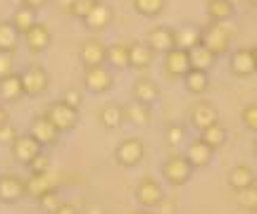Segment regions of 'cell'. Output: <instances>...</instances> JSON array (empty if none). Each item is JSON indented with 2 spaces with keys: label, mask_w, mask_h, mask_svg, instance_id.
<instances>
[{
  "label": "cell",
  "mask_w": 257,
  "mask_h": 214,
  "mask_svg": "<svg viewBox=\"0 0 257 214\" xmlns=\"http://www.w3.org/2000/svg\"><path fill=\"white\" fill-rule=\"evenodd\" d=\"M231 41H233V31H231L226 24H217V22H210L207 27H202V36L200 43L210 53H214L217 57L226 55L231 50Z\"/></svg>",
  "instance_id": "obj_1"
},
{
  "label": "cell",
  "mask_w": 257,
  "mask_h": 214,
  "mask_svg": "<svg viewBox=\"0 0 257 214\" xmlns=\"http://www.w3.org/2000/svg\"><path fill=\"white\" fill-rule=\"evenodd\" d=\"M193 171H195V167L188 162L186 155H172V157H167L165 164H162V178L174 188L186 186L193 178Z\"/></svg>",
  "instance_id": "obj_2"
},
{
  "label": "cell",
  "mask_w": 257,
  "mask_h": 214,
  "mask_svg": "<svg viewBox=\"0 0 257 214\" xmlns=\"http://www.w3.org/2000/svg\"><path fill=\"white\" fill-rule=\"evenodd\" d=\"M43 114H46L48 119L53 121L62 133L74 131L76 126H79V119H81V117H79V110H76V107H69L64 100H55V103H50Z\"/></svg>",
  "instance_id": "obj_3"
},
{
  "label": "cell",
  "mask_w": 257,
  "mask_h": 214,
  "mask_svg": "<svg viewBox=\"0 0 257 214\" xmlns=\"http://www.w3.org/2000/svg\"><path fill=\"white\" fill-rule=\"evenodd\" d=\"M134 197H136V202L143 207V209H157L160 202L165 200V190H162V186H160V181H157V178L143 176L136 183Z\"/></svg>",
  "instance_id": "obj_4"
},
{
  "label": "cell",
  "mask_w": 257,
  "mask_h": 214,
  "mask_svg": "<svg viewBox=\"0 0 257 214\" xmlns=\"http://www.w3.org/2000/svg\"><path fill=\"white\" fill-rule=\"evenodd\" d=\"M22 84H24V95L29 98H38V95H43L48 91V86H50V74H48V69L43 65H29L24 72H22Z\"/></svg>",
  "instance_id": "obj_5"
},
{
  "label": "cell",
  "mask_w": 257,
  "mask_h": 214,
  "mask_svg": "<svg viewBox=\"0 0 257 214\" xmlns=\"http://www.w3.org/2000/svg\"><path fill=\"white\" fill-rule=\"evenodd\" d=\"M83 86H86L88 93L102 95V93H107V91H112V86H114V74L110 72L107 65L88 67V69H83Z\"/></svg>",
  "instance_id": "obj_6"
},
{
  "label": "cell",
  "mask_w": 257,
  "mask_h": 214,
  "mask_svg": "<svg viewBox=\"0 0 257 214\" xmlns=\"http://www.w3.org/2000/svg\"><path fill=\"white\" fill-rule=\"evenodd\" d=\"M143 157H146V145H143V140L141 138H126L121 140L119 145L114 148V159H117V164L119 167H138L141 162H143Z\"/></svg>",
  "instance_id": "obj_7"
},
{
  "label": "cell",
  "mask_w": 257,
  "mask_h": 214,
  "mask_svg": "<svg viewBox=\"0 0 257 214\" xmlns=\"http://www.w3.org/2000/svg\"><path fill=\"white\" fill-rule=\"evenodd\" d=\"M10 152H12V159H15L17 164L29 167V164L43 152V145H41L31 133H24V136H17V140L10 145Z\"/></svg>",
  "instance_id": "obj_8"
},
{
  "label": "cell",
  "mask_w": 257,
  "mask_h": 214,
  "mask_svg": "<svg viewBox=\"0 0 257 214\" xmlns=\"http://www.w3.org/2000/svg\"><path fill=\"white\" fill-rule=\"evenodd\" d=\"M162 69H165L167 76L172 79H184L188 72H191V53L184 50V48H172L169 53L162 55Z\"/></svg>",
  "instance_id": "obj_9"
},
{
  "label": "cell",
  "mask_w": 257,
  "mask_h": 214,
  "mask_svg": "<svg viewBox=\"0 0 257 214\" xmlns=\"http://www.w3.org/2000/svg\"><path fill=\"white\" fill-rule=\"evenodd\" d=\"M27 197V181L17 174H3L0 176V202L3 205H17Z\"/></svg>",
  "instance_id": "obj_10"
},
{
  "label": "cell",
  "mask_w": 257,
  "mask_h": 214,
  "mask_svg": "<svg viewBox=\"0 0 257 214\" xmlns=\"http://www.w3.org/2000/svg\"><path fill=\"white\" fill-rule=\"evenodd\" d=\"M29 133H31L43 148H53V145H57V140H60V133H62V131L57 129L46 114H36V117L31 119V129H29Z\"/></svg>",
  "instance_id": "obj_11"
},
{
  "label": "cell",
  "mask_w": 257,
  "mask_h": 214,
  "mask_svg": "<svg viewBox=\"0 0 257 214\" xmlns=\"http://www.w3.org/2000/svg\"><path fill=\"white\" fill-rule=\"evenodd\" d=\"M79 60H81L83 69L98 65H107V46L102 43L100 38H88L83 41L79 48Z\"/></svg>",
  "instance_id": "obj_12"
},
{
  "label": "cell",
  "mask_w": 257,
  "mask_h": 214,
  "mask_svg": "<svg viewBox=\"0 0 257 214\" xmlns=\"http://www.w3.org/2000/svg\"><path fill=\"white\" fill-rule=\"evenodd\" d=\"M229 65H231V74L238 76V79H248L257 72V62L255 55H252V48H238L233 50L229 57Z\"/></svg>",
  "instance_id": "obj_13"
},
{
  "label": "cell",
  "mask_w": 257,
  "mask_h": 214,
  "mask_svg": "<svg viewBox=\"0 0 257 214\" xmlns=\"http://www.w3.org/2000/svg\"><path fill=\"white\" fill-rule=\"evenodd\" d=\"M188 121H191V126L195 131H205L207 126H212V124L219 121V112H217V107H214L212 103L200 100V103L193 105L191 114H188Z\"/></svg>",
  "instance_id": "obj_14"
},
{
  "label": "cell",
  "mask_w": 257,
  "mask_h": 214,
  "mask_svg": "<svg viewBox=\"0 0 257 214\" xmlns=\"http://www.w3.org/2000/svg\"><path fill=\"white\" fill-rule=\"evenodd\" d=\"M24 46H27L29 53H46L48 48H50V43H53V34H50V29H48V24H43V22H38L34 29H29L27 34H24Z\"/></svg>",
  "instance_id": "obj_15"
},
{
  "label": "cell",
  "mask_w": 257,
  "mask_h": 214,
  "mask_svg": "<svg viewBox=\"0 0 257 214\" xmlns=\"http://www.w3.org/2000/svg\"><path fill=\"white\" fill-rule=\"evenodd\" d=\"M186 157H188V162H191L195 169H205L212 164V155H214V150L205 143V140L198 136V138H193L186 143Z\"/></svg>",
  "instance_id": "obj_16"
},
{
  "label": "cell",
  "mask_w": 257,
  "mask_h": 214,
  "mask_svg": "<svg viewBox=\"0 0 257 214\" xmlns=\"http://www.w3.org/2000/svg\"><path fill=\"white\" fill-rule=\"evenodd\" d=\"M157 53L148 46L146 41H136V43H128V67L143 72L148 67H153Z\"/></svg>",
  "instance_id": "obj_17"
},
{
  "label": "cell",
  "mask_w": 257,
  "mask_h": 214,
  "mask_svg": "<svg viewBox=\"0 0 257 214\" xmlns=\"http://www.w3.org/2000/svg\"><path fill=\"white\" fill-rule=\"evenodd\" d=\"M146 43L155 53H169L172 48H176V38H174V29L172 27H165V24H160V27L155 29H150L148 31V38H146Z\"/></svg>",
  "instance_id": "obj_18"
},
{
  "label": "cell",
  "mask_w": 257,
  "mask_h": 214,
  "mask_svg": "<svg viewBox=\"0 0 257 214\" xmlns=\"http://www.w3.org/2000/svg\"><path fill=\"white\" fill-rule=\"evenodd\" d=\"M131 98L141 105H155L160 100V86L150 79V76H141L134 81V88H131Z\"/></svg>",
  "instance_id": "obj_19"
},
{
  "label": "cell",
  "mask_w": 257,
  "mask_h": 214,
  "mask_svg": "<svg viewBox=\"0 0 257 214\" xmlns=\"http://www.w3.org/2000/svg\"><path fill=\"white\" fill-rule=\"evenodd\" d=\"M112 22H114V10H112V5L102 3V0L93 8L91 15L83 19L86 29H91V31H105V29L112 27Z\"/></svg>",
  "instance_id": "obj_20"
},
{
  "label": "cell",
  "mask_w": 257,
  "mask_h": 214,
  "mask_svg": "<svg viewBox=\"0 0 257 214\" xmlns=\"http://www.w3.org/2000/svg\"><path fill=\"white\" fill-rule=\"evenodd\" d=\"M24 95V84H22V74L12 72L10 76L0 79V100L5 103H17Z\"/></svg>",
  "instance_id": "obj_21"
},
{
  "label": "cell",
  "mask_w": 257,
  "mask_h": 214,
  "mask_svg": "<svg viewBox=\"0 0 257 214\" xmlns=\"http://www.w3.org/2000/svg\"><path fill=\"white\" fill-rule=\"evenodd\" d=\"M255 178H257V174L248 167V164H238V167H233L229 171V188L233 193L245 190V188L255 186Z\"/></svg>",
  "instance_id": "obj_22"
},
{
  "label": "cell",
  "mask_w": 257,
  "mask_h": 214,
  "mask_svg": "<svg viewBox=\"0 0 257 214\" xmlns=\"http://www.w3.org/2000/svg\"><path fill=\"white\" fill-rule=\"evenodd\" d=\"M200 36L202 29L195 24H181L179 29H174L176 48H184V50H193L195 46H200Z\"/></svg>",
  "instance_id": "obj_23"
},
{
  "label": "cell",
  "mask_w": 257,
  "mask_h": 214,
  "mask_svg": "<svg viewBox=\"0 0 257 214\" xmlns=\"http://www.w3.org/2000/svg\"><path fill=\"white\" fill-rule=\"evenodd\" d=\"M98 119H100V126L105 131H117L121 126V121H124V107H121V105H117V103L102 105Z\"/></svg>",
  "instance_id": "obj_24"
},
{
  "label": "cell",
  "mask_w": 257,
  "mask_h": 214,
  "mask_svg": "<svg viewBox=\"0 0 257 214\" xmlns=\"http://www.w3.org/2000/svg\"><path fill=\"white\" fill-rule=\"evenodd\" d=\"M184 88L191 95H205L210 91V72L191 69V72L184 76Z\"/></svg>",
  "instance_id": "obj_25"
},
{
  "label": "cell",
  "mask_w": 257,
  "mask_h": 214,
  "mask_svg": "<svg viewBox=\"0 0 257 214\" xmlns=\"http://www.w3.org/2000/svg\"><path fill=\"white\" fill-rule=\"evenodd\" d=\"M150 107L141 105L136 100H131L128 105H124V121L134 124V126H150Z\"/></svg>",
  "instance_id": "obj_26"
},
{
  "label": "cell",
  "mask_w": 257,
  "mask_h": 214,
  "mask_svg": "<svg viewBox=\"0 0 257 214\" xmlns=\"http://www.w3.org/2000/svg\"><path fill=\"white\" fill-rule=\"evenodd\" d=\"M233 12H236V3H231V0H207V17H210V22L224 24L226 19L233 17Z\"/></svg>",
  "instance_id": "obj_27"
},
{
  "label": "cell",
  "mask_w": 257,
  "mask_h": 214,
  "mask_svg": "<svg viewBox=\"0 0 257 214\" xmlns=\"http://www.w3.org/2000/svg\"><path fill=\"white\" fill-rule=\"evenodd\" d=\"M200 138L205 140L212 150H219V148L226 145V140H229V131H226V126H224L221 121H217V124L207 126L205 131H200Z\"/></svg>",
  "instance_id": "obj_28"
},
{
  "label": "cell",
  "mask_w": 257,
  "mask_h": 214,
  "mask_svg": "<svg viewBox=\"0 0 257 214\" xmlns=\"http://www.w3.org/2000/svg\"><path fill=\"white\" fill-rule=\"evenodd\" d=\"M38 10L34 8H27V5H19L17 12H15V17H12V24H15V29H17L19 34L24 36L29 29H34L38 24V17H36Z\"/></svg>",
  "instance_id": "obj_29"
},
{
  "label": "cell",
  "mask_w": 257,
  "mask_h": 214,
  "mask_svg": "<svg viewBox=\"0 0 257 214\" xmlns=\"http://www.w3.org/2000/svg\"><path fill=\"white\" fill-rule=\"evenodd\" d=\"M53 188H55V183L50 181L48 174H31V176L27 178V195L34 197V200H38L41 195H46L48 190H53Z\"/></svg>",
  "instance_id": "obj_30"
},
{
  "label": "cell",
  "mask_w": 257,
  "mask_h": 214,
  "mask_svg": "<svg viewBox=\"0 0 257 214\" xmlns=\"http://www.w3.org/2000/svg\"><path fill=\"white\" fill-rule=\"evenodd\" d=\"M191 53V67L193 69H200V72H210L212 67H214V62H217V55L214 53H210L207 48L202 46H195L193 50H188Z\"/></svg>",
  "instance_id": "obj_31"
},
{
  "label": "cell",
  "mask_w": 257,
  "mask_h": 214,
  "mask_svg": "<svg viewBox=\"0 0 257 214\" xmlns=\"http://www.w3.org/2000/svg\"><path fill=\"white\" fill-rule=\"evenodd\" d=\"M19 38H22V34L15 29L12 19H10V22H5V19H3V22H0V50L15 53V50H17Z\"/></svg>",
  "instance_id": "obj_32"
},
{
  "label": "cell",
  "mask_w": 257,
  "mask_h": 214,
  "mask_svg": "<svg viewBox=\"0 0 257 214\" xmlns=\"http://www.w3.org/2000/svg\"><path fill=\"white\" fill-rule=\"evenodd\" d=\"M107 65H112L114 69H128V43L107 46Z\"/></svg>",
  "instance_id": "obj_33"
},
{
  "label": "cell",
  "mask_w": 257,
  "mask_h": 214,
  "mask_svg": "<svg viewBox=\"0 0 257 214\" xmlns=\"http://www.w3.org/2000/svg\"><path fill=\"white\" fill-rule=\"evenodd\" d=\"M165 5L167 0H131L134 12L141 15V17H157V15H162Z\"/></svg>",
  "instance_id": "obj_34"
},
{
  "label": "cell",
  "mask_w": 257,
  "mask_h": 214,
  "mask_svg": "<svg viewBox=\"0 0 257 214\" xmlns=\"http://www.w3.org/2000/svg\"><path fill=\"white\" fill-rule=\"evenodd\" d=\"M236 205H238L240 212L255 214L257 212V188L250 186V188H245V190H238V193H236Z\"/></svg>",
  "instance_id": "obj_35"
},
{
  "label": "cell",
  "mask_w": 257,
  "mask_h": 214,
  "mask_svg": "<svg viewBox=\"0 0 257 214\" xmlns=\"http://www.w3.org/2000/svg\"><path fill=\"white\" fill-rule=\"evenodd\" d=\"M36 202H38V207H41V209H43L46 214H55L57 209H60V207L64 205V200L60 197V193H57V188H53V190H48L46 195H41V197L36 200Z\"/></svg>",
  "instance_id": "obj_36"
},
{
  "label": "cell",
  "mask_w": 257,
  "mask_h": 214,
  "mask_svg": "<svg viewBox=\"0 0 257 214\" xmlns=\"http://www.w3.org/2000/svg\"><path fill=\"white\" fill-rule=\"evenodd\" d=\"M98 3H100V0H72L69 8H67V12H69L72 17H76V19H81L83 22V19L93 12V8H95Z\"/></svg>",
  "instance_id": "obj_37"
},
{
  "label": "cell",
  "mask_w": 257,
  "mask_h": 214,
  "mask_svg": "<svg viewBox=\"0 0 257 214\" xmlns=\"http://www.w3.org/2000/svg\"><path fill=\"white\" fill-rule=\"evenodd\" d=\"M165 140L169 148H179L186 143V126L184 124H169L165 131Z\"/></svg>",
  "instance_id": "obj_38"
},
{
  "label": "cell",
  "mask_w": 257,
  "mask_h": 214,
  "mask_svg": "<svg viewBox=\"0 0 257 214\" xmlns=\"http://www.w3.org/2000/svg\"><path fill=\"white\" fill-rule=\"evenodd\" d=\"M240 121H243V126L248 131H252L257 136V103H250L243 107V112H240Z\"/></svg>",
  "instance_id": "obj_39"
},
{
  "label": "cell",
  "mask_w": 257,
  "mask_h": 214,
  "mask_svg": "<svg viewBox=\"0 0 257 214\" xmlns=\"http://www.w3.org/2000/svg\"><path fill=\"white\" fill-rule=\"evenodd\" d=\"M15 72V53L0 50V79H5Z\"/></svg>",
  "instance_id": "obj_40"
},
{
  "label": "cell",
  "mask_w": 257,
  "mask_h": 214,
  "mask_svg": "<svg viewBox=\"0 0 257 214\" xmlns=\"http://www.w3.org/2000/svg\"><path fill=\"white\" fill-rule=\"evenodd\" d=\"M17 129H15V126H12V124H5V126H0V145H12V143H15V140H17Z\"/></svg>",
  "instance_id": "obj_41"
},
{
  "label": "cell",
  "mask_w": 257,
  "mask_h": 214,
  "mask_svg": "<svg viewBox=\"0 0 257 214\" xmlns=\"http://www.w3.org/2000/svg\"><path fill=\"white\" fill-rule=\"evenodd\" d=\"M60 100H64L69 107H76V110H79V107H81V103H83V95H81V91H76V88H67Z\"/></svg>",
  "instance_id": "obj_42"
},
{
  "label": "cell",
  "mask_w": 257,
  "mask_h": 214,
  "mask_svg": "<svg viewBox=\"0 0 257 214\" xmlns=\"http://www.w3.org/2000/svg\"><path fill=\"white\" fill-rule=\"evenodd\" d=\"M27 169H29V174H48V169H50V162H48V157L43 155V152H41V155H38V157L34 159V162H31Z\"/></svg>",
  "instance_id": "obj_43"
},
{
  "label": "cell",
  "mask_w": 257,
  "mask_h": 214,
  "mask_svg": "<svg viewBox=\"0 0 257 214\" xmlns=\"http://www.w3.org/2000/svg\"><path fill=\"white\" fill-rule=\"evenodd\" d=\"M157 209H160V214H172L176 209V205H174V202H169V200L165 197V200L160 202V207H157Z\"/></svg>",
  "instance_id": "obj_44"
},
{
  "label": "cell",
  "mask_w": 257,
  "mask_h": 214,
  "mask_svg": "<svg viewBox=\"0 0 257 214\" xmlns=\"http://www.w3.org/2000/svg\"><path fill=\"white\" fill-rule=\"evenodd\" d=\"M55 214H79V207H76V205H69V202H64V205L60 207Z\"/></svg>",
  "instance_id": "obj_45"
},
{
  "label": "cell",
  "mask_w": 257,
  "mask_h": 214,
  "mask_svg": "<svg viewBox=\"0 0 257 214\" xmlns=\"http://www.w3.org/2000/svg\"><path fill=\"white\" fill-rule=\"evenodd\" d=\"M46 3L48 0H24V5H27V8H34V10H41Z\"/></svg>",
  "instance_id": "obj_46"
},
{
  "label": "cell",
  "mask_w": 257,
  "mask_h": 214,
  "mask_svg": "<svg viewBox=\"0 0 257 214\" xmlns=\"http://www.w3.org/2000/svg\"><path fill=\"white\" fill-rule=\"evenodd\" d=\"M8 121H10V114H8V110H5V107L0 105V126H5Z\"/></svg>",
  "instance_id": "obj_47"
},
{
  "label": "cell",
  "mask_w": 257,
  "mask_h": 214,
  "mask_svg": "<svg viewBox=\"0 0 257 214\" xmlns=\"http://www.w3.org/2000/svg\"><path fill=\"white\" fill-rule=\"evenodd\" d=\"M131 214H153V209H143L141 207V209H136V212H131Z\"/></svg>",
  "instance_id": "obj_48"
},
{
  "label": "cell",
  "mask_w": 257,
  "mask_h": 214,
  "mask_svg": "<svg viewBox=\"0 0 257 214\" xmlns=\"http://www.w3.org/2000/svg\"><path fill=\"white\" fill-rule=\"evenodd\" d=\"M88 214H105V212H102V209H98V207H93V209H91Z\"/></svg>",
  "instance_id": "obj_49"
},
{
  "label": "cell",
  "mask_w": 257,
  "mask_h": 214,
  "mask_svg": "<svg viewBox=\"0 0 257 214\" xmlns=\"http://www.w3.org/2000/svg\"><path fill=\"white\" fill-rule=\"evenodd\" d=\"M252 152H255V157H257V136H255V140H252Z\"/></svg>",
  "instance_id": "obj_50"
},
{
  "label": "cell",
  "mask_w": 257,
  "mask_h": 214,
  "mask_svg": "<svg viewBox=\"0 0 257 214\" xmlns=\"http://www.w3.org/2000/svg\"><path fill=\"white\" fill-rule=\"evenodd\" d=\"M252 55H255V62H257V43L252 46Z\"/></svg>",
  "instance_id": "obj_51"
},
{
  "label": "cell",
  "mask_w": 257,
  "mask_h": 214,
  "mask_svg": "<svg viewBox=\"0 0 257 214\" xmlns=\"http://www.w3.org/2000/svg\"><path fill=\"white\" fill-rule=\"evenodd\" d=\"M252 8H257V0H252Z\"/></svg>",
  "instance_id": "obj_52"
},
{
  "label": "cell",
  "mask_w": 257,
  "mask_h": 214,
  "mask_svg": "<svg viewBox=\"0 0 257 214\" xmlns=\"http://www.w3.org/2000/svg\"><path fill=\"white\" fill-rule=\"evenodd\" d=\"M255 19H257V8H255Z\"/></svg>",
  "instance_id": "obj_53"
},
{
  "label": "cell",
  "mask_w": 257,
  "mask_h": 214,
  "mask_svg": "<svg viewBox=\"0 0 257 214\" xmlns=\"http://www.w3.org/2000/svg\"><path fill=\"white\" fill-rule=\"evenodd\" d=\"M255 188H257V178H255Z\"/></svg>",
  "instance_id": "obj_54"
},
{
  "label": "cell",
  "mask_w": 257,
  "mask_h": 214,
  "mask_svg": "<svg viewBox=\"0 0 257 214\" xmlns=\"http://www.w3.org/2000/svg\"><path fill=\"white\" fill-rule=\"evenodd\" d=\"M255 214H257V212H255Z\"/></svg>",
  "instance_id": "obj_55"
}]
</instances>
